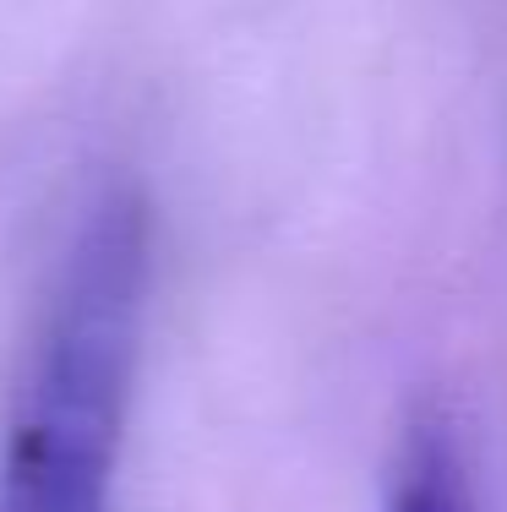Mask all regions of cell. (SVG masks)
I'll use <instances>...</instances> for the list:
<instances>
[{
  "mask_svg": "<svg viewBox=\"0 0 507 512\" xmlns=\"http://www.w3.org/2000/svg\"><path fill=\"white\" fill-rule=\"evenodd\" d=\"M148 207L104 191L82 213L0 442V512H120V458L148 311Z\"/></svg>",
  "mask_w": 507,
  "mask_h": 512,
  "instance_id": "6da1fadb",
  "label": "cell"
},
{
  "mask_svg": "<svg viewBox=\"0 0 507 512\" xmlns=\"http://www.w3.org/2000/svg\"><path fill=\"white\" fill-rule=\"evenodd\" d=\"M382 512H480L469 463L442 414H415L398 442Z\"/></svg>",
  "mask_w": 507,
  "mask_h": 512,
  "instance_id": "7a4b0ae2",
  "label": "cell"
}]
</instances>
